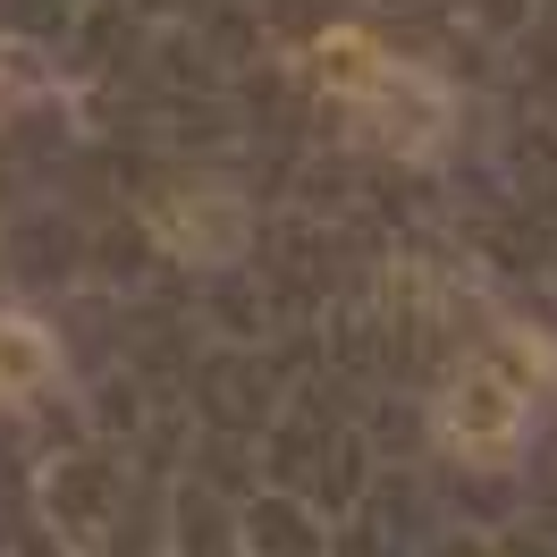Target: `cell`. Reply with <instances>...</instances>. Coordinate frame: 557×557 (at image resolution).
Returning <instances> with one entry per match:
<instances>
[{"instance_id": "obj_1", "label": "cell", "mask_w": 557, "mask_h": 557, "mask_svg": "<svg viewBox=\"0 0 557 557\" xmlns=\"http://www.w3.org/2000/svg\"><path fill=\"white\" fill-rule=\"evenodd\" d=\"M440 431H448V448H465V456H507L516 431H523V388L507 381V372H490V363L456 372L448 406H440Z\"/></svg>"}, {"instance_id": "obj_2", "label": "cell", "mask_w": 557, "mask_h": 557, "mask_svg": "<svg viewBox=\"0 0 557 557\" xmlns=\"http://www.w3.org/2000/svg\"><path fill=\"white\" fill-rule=\"evenodd\" d=\"M313 76H321V85H330V94H347V102H363V110H381L388 94L406 85V69L388 60L381 42L347 35V26H338V35H321V42H313Z\"/></svg>"}, {"instance_id": "obj_3", "label": "cell", "mask_w": 557, "mask_h": 557, "mask_svg": "<svg viewBox=\"0 0 557 557\" xmlns=\"http://www.w3.org/2000/svg\"><path fill=\"white\" fill-rule=\"evenodd\" d=\"M51 381V338L35 321H0V397H35Z\"/></svg>"}]
</instances>
